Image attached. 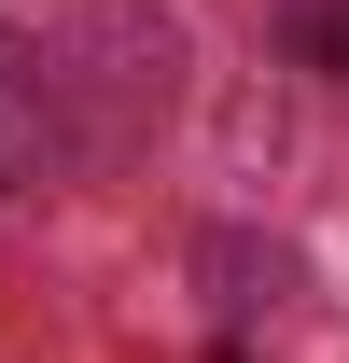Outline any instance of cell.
I'll return each instance as SVG.
<instances>
[{"mask_svg":"<svg viewBox=\"0 0 349 363\" xmlns=\"http://www.w3.org/2000/svg\"><path fill=\"white\" fill-rule=\"evenodd\" d=\"M43 140H56V98H43V56L28 43H0V196L43 168Z\"/></svg>","mask_w":349,"mask_h":363,"instance_id":"6da1fadb","label":"cell"}]
</instances>
